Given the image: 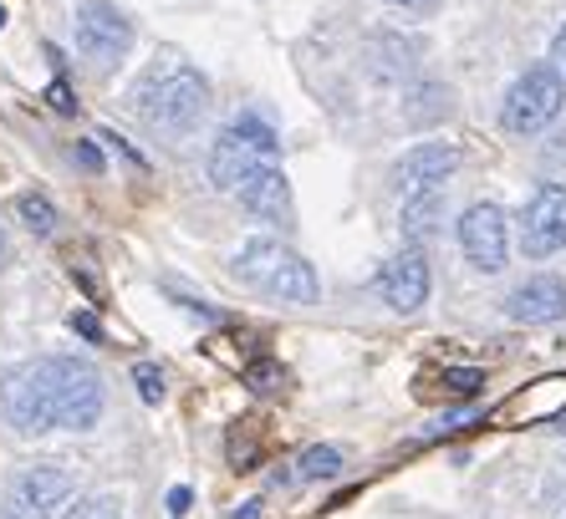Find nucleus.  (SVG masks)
<instances>
[{
	"mask_svg": "<svg viewBox=\"0 0 566 519\" xmlns=\"http://www.w3.org/2000/svg\"><path fill=\"white\" fill-rule=\"evenodd\" d=\"M235 199L251 209L255 220H271V224H286L291 220V183H286V173H281V163L251 173V179L235 189Z\"/></svg>",
	"mask_w": 566,
	"mask_h": 519,
	"instance_id": "f8f14e48",
	"label": "nucleus"
},
{
	"mask_svg": "<svg viewBox=\"0 0 566 519\" xmlns=\"http://www.w3.org/2000/svg\"><path fill=\"white\" fill-rule=\"evenodd\" d=\"M521 250L531 260H546L566 250V189L562 183H541L521 214Z\"/></svg>",
	"mask_w": 566,
	"mask_h": 519,
	"instance_id": "6e6552de",
	"label": "nucleus"
},
{
	"mask_svg": "<svg viewBox=\"0 0 566 519\" xmlns=\"http://www.w3.org/2000/svg\"><path fill=\"white\" fill-rule=\"evenodd\" d=\"M562 72L556 66H531L526 77H515V87L505 92V107H501V123L511 133H541L562 113Z\"/></svg>",
	"mask_w": 566,
	"mask_h": 519,
	"instance_id": "423d86ee",
	"label": "nucleus"
},
{
	"mask_svg": "<svg viewBox=\"0 0 566 519\" xmlns=\"http://www.w3.org/2000/svg\"><path fill=\"white\" fill-rule=\"evenodd\" d=\"M210 107V82L185 62H158L144 72V82L133 87V113L144 117L154 133H189Z\"/></svg>",
	"mask_w": 566,
	"mask_h": 519,
	"instance_id": "f03ea898",
	"label": "nucleus"
},
{
	"mask_svg": "<svg viewBox=\"0 0 566 519\" xmlns=\"http://www.w3.org/2000/svg\"><path fill=\"white\" fill-rule=\"evenodd\" d=\"M133 46V21L107 6V0H82L77 6V52L97 66V72H113V66L128 56Z\"/></svg>",
	"mask_w": 566,
	"mask_h": 519,
	"instance_id": "0eeeda50",
	"label": "nucleus"
},
{
	"mask_svg": "<svg viewBox=\"0 0 566 519\" xmlns=\"http://www.w3.org/2000/svg\"><path fill=\"white\" fill-rule=\"evenodd\" d=\"M46 97H52V107H56V113H72V97H66V82H52V92H46Z\"/></svg>",
	"mask_w": 566,
	"mask_h": 519,
	"instance_id": "4be33fe9",
	"label": "nucleus"
},
{
	"mask_svg": "<svg viewBox=\"0 0 566 519\" xmlns=\"http://www.w3.org/2000/svg\"><path fill=\"white\" fill-rule=\"evenodd\" d=\"M235 275L271 300H291V306H312L316 300V271L281 240H251L235 255Z\"/></svg>",
	"mask_w": 566,
	"mask_h": 519,
	"instance_id": "7ed1b4c3",
	"label": "nucleus"
},
{
	"mask_svg": "<svg viewBox=\"0 0 566 519\" xmlns=\"http://www.w3.org/2000/svg\"><path fill=\"white\" fill-rule=\"evenodd\" d=\"M72 468L66 464H31L21 468L11 484H6V499H0V519H52L56 505H66L72 494Z\"/></svg>",
	"mask_w": 566,
	"mask_h": 519,
	"instance_id": "39448f33",
	"label": "nucleus"
},
{
	"mask_svg": "<svg viewBox=\"0 0 566 519\" xmlns=\"http://www.w3.org/2000/svg\"><path fill=\"white\" fill-rule=\"evenodd\" d=\"M15 214L31 234H56V204L46 194H21L15 199Z\"/></svg>",
	"mask_w": 566,
	"mask_h": 519,
	"instance_id": "2eb2a0df",
	"label": "nucleus"
},
{
	"mask_svg": "<svg viewBox=\"0 0 566 519\" xmlns=\"http://www.w3.org/2000/svg\"><path fill=\"white\" fill-rule=\"evenodd\" d=\"M552 56H556V72H566V27L556 31V41H552Z\"/></svg>",
	"mask_w": 566,
	"mask_h": 519,
	"instance_id": "b1692460",
	"label": "nucleus"
},
{
	"mask_svg": "<svg viewBox=\"0 0 566 519\" xmlns=\"http://www.w3.org/2000/svg\"><path fill=\"white\" fill-rule=\"evenodd\" d=\"M133 382H138V392H144V403H164V372H158L154 362L133 367Z\"/></svg>",
	"mask_w": 566,
	"mask_h": 519,
	"instance_id": "a211bd4d",
	"label": "nucleus"
},
{
	"mask_svg": "<svg viewBox=\"0 0 566 519\" xmlns=\"http://www.w3.org/2000/svg\"><path fill=\"white\" fill-rule=\"evenodd\" d=\"M0 407L6 423L27 438L46 428H93L103 417V377L82 357H36L6 372Z\"/></svg>",
	"mask_w": 566,
	"mask_h": 519,
	"instance_id": "f257e3e1",
	"label": "nucleus"
},
{
	"mask_svg": "<svg viewBox=\"0 0 566 519\" xmlns=\"http://www.w3.org/2000/svg\"><path fill=\"white\" fill-rule=\"evenodd\" d=\"M449 392H460V398H470L474 388H480V372H444Z\"/></svg>",
	"mask_w": 566,
	"mask_h": 519,
	"instance_id": "6ab92c4d",
	"label": "nucleus"
},
{
	"mask_svg": "<svg viewBox=\"0 0 566 519\" xmlns=\"http://www.w3.org/2000/svg\"><path fill=\"white\" fill-rule=\"evenodd\" d=\"M0 255H6V234H0Z\"/></svg>",
	"mask_w": 566,
	"mask_h": 519,
	"instance_id": "a878e982",
	"label": "nucleus"
},
{
	"mask_svg": "<svg viewBox=\"0 0 566 519\" xmlns=\"http://www.w3.org/2000/svg\"><path fill=\"white\" fill-rule=\"evenodd\" d=\"M439 209H444V194H439V189H429V194H409V204H403V234H409L413 245H423V240L434 234Z\"/></svg>",
	"mask_w": 566,
	"mask_h": 519,
	"instance_id": "4468645a",
	"label": "nucleus"
},
{
	"mask_svg": "<svg viewBox=\"0 0 566 519\" xmlns=\"http://www.w3.org/2000/svg\"><path fill=\"white\" fill-rule=\"evenodd\" d=\"M460 169V148L449 144H419L403 163H398V179L409 194H429V189H444V179Z\"/></svg>",
	"mask_w": 566,
	"mask_h": 519,
	"instance_id": "ddd939ff",
	"label": "nucleus"
},
{
	"mask_svg": "<svg viewBox=\"0 0 566 519\" xmlns=\"http://www.w3.org/2000/svg\"><path fill=\"white\" fill-rule=\"evenodd\" d=\"M0 27H6V11H0Z\"/></svg>",
	"mask_w": 566,
	"mask_h": 519,
	"instance_id": "bb28decb",
	"label": "nucleus"
},
{
	"mask_svg": "<svg viewBox=\"0 0 566 519\" xmlns=\"http://www.w3.org/2000/svg\"><path fill=\"white\" fill-rule=\"evenodd\" d=\"M388 6H403V11H419V6H429V0H388Z\"/></svg>",
	"mask_w": 566,
	"mask_h": 519,
	"instance_id": "393cba45",
	"label": "nucleus"
},
{
	"mask_svg": "<svg viewBox=\"0 0 566 519\" xmlns=\"http://www.w3.org/2000/svg\"><path fill=\"white\" fill-rule=\"evenodd\" d=\"M505 316H511V321H526V326L562 321L566 316V286L556 280V275H536V280H526V286L505 300Z\"/></svg>",
	"mask_w": 566,
	"mask_h": 519,
	"instance_id": "9b49d317",
	"label": "nucleus"
},
{
	"mask_svg": "<svg viewBox=\"0 0 566 519\" xmlns=\"http://www.w3.org/2000/svg\"><path fill=\"white\" fill-rule=\"evenodd\" d=\"M271 163H281L276 133H271V123H261L255 113H240L210 148V179H214V189H224V194H235L251 173L271 169Z\"/></svg>",
	"mask_w": 566,
	"mask_h": 519,
	"instance_id": "20e7f679",
	"label": "nucleus"
},
{
	"mask_svg": "<svg viewBox=\"0 0 566 519\" xmlns=\"http://www.w3.org/2000/svg\"><path fill=\"white\" fill-rule=\"evenodd\" d=\"M378 290L382 300L394 306V311H419L423 300H429V260L419 255V250H403L398 260H388L378 275Z\"/></svg>",
	"mask_w": 566,
	"mask_h": 519,
	"instance_id": "9d476101",
	"label": "nucleus"
},
{
	"mask_svg": "<svg viewBox=\"0 0 566 519\" xmlns=\"http://www.w3.org/2000/svg\"><path fill=\"white\" fill-rule=\"evenodd\" d=\"M460 245L470 255V265H480L485 275L505 271V209L501 204H470L460 220Z\"/></svg>",
	"mask_w": 566,
	"mask_h": 519,
	"instance_id": "1a4fd4ad",
	"label": "nucleus"
},
{
	"mask_svg": "<svg viewBox=\"0 0 566 519\" xmlns=\"http://www.w3.org/2000/svg\"><path fill=\"white\" fill-rule=\"evenodd\" d=\"M66 519H123V505H118V494H93V499L66 509Z\"/></svg>",
	"mask_w": 566,
	"mask_h": 519,
	"instance_id": "f3484780",
	"label": "nucleus"
},
{
	"mask_svg": "<svg viewBox=\"0 0 566 519\" xmlns=\"http://www.w3.org/2000/svg\"><path fill=\"white\" fill-rule=\"evenodd\" d=\"M337 468H343V454L316 443V448H306V454L296 458V479H332Z\"/></svg>",
	"mask_w": 566,
	"mask_h": 519,
	"instance_id": "dca6fc26",
	"label": "nucleus"
},
{
	"mask_svg": "<svg viewBox=\"0 0 566 519\" xmlns=\"http://www.w3.org/2000/svg\"><path fill=\"white\" fill-rule=\"evenodd\" d=\"M77 158H82V169H103V153H97L93 144H82V148H77Z\"/></svg>",
	"mask_w": 566,
	"mask_h": 519,
	"instance_id": "5701e85b",
	"label": "nucleus"
},
{
	"mask_svg": "<svg viewBox=\"0 0 566 519\" xmlns=\"http://www.w3.org/2000/svg\"><path fill=\"white\" fill-rule=\"evenodd\" d=\"M189 505H195L189 489H169V515H189Z\"/></svg>",
	"mask_w": 566,
	"mask_h": 519,
	"instance_id": "412c9836",
	"label": "nucleus"
},
{
	"mask_svg": "<svg viewBox=\"0 0 566 519\" xmlns=\"http://www.w3.org/2000/svg\"><path fill=\"white\" fill-rule=\"evenodd\" d=\"M72 331H82L87 341H103V326H97V316H87V311L72 316Z\"/></svg>",
	"mask_w": 566,
	"mask_h": 519,
	"instance_id": "aec40b11",
	"label": "nucleus"
}]
</instances>
